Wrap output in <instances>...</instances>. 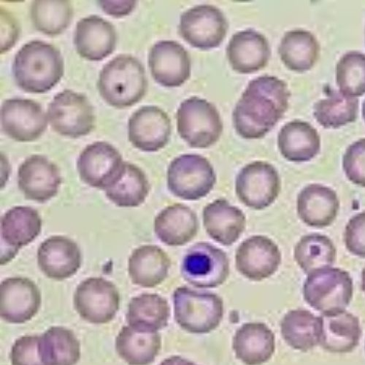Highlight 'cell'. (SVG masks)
Here are the masks:
<instances>
[{
    "instance_id": "24",
    "label": "cell",
    "mask_w": 365,
    "mask_h": 365,
    "mask_svg": "<svg viewBox=\"0 0 365 365\" xmlns=\"http://www.w3.org/2000/svg\"><path fill=\"white\" fill-rule=\"evenodd\" d=\"M202 222L206 233L224 247H230L247 228V217L239 207L225 199H217L205 206Z\"/></svg>"
},
{
    "instance_id": "48",
    "label": "cell",
    "mask_w": 365,
    "mask_h": 365,
    "mask_svg": "<svg viewBox=\"0 0 365 365\" xmlns=\"http://www.w3.org/2000/svg\"><path fill=\"white\" fill-rule=\"evenodd\" d=\"M362 115L365 121V101L362 105Z\"/></svg>"
},
{
    "instance_id": "42",
    "label": "cell",
    "mask_w": 365,
    "mask_h": 365,
    "mask_svg": "<svg viewBox=\"0 0 365 365\" xmlns=\"http://www.w3.org/2000/svg\"><path fill=\"white\" fill-rule=\"evenodd\" d=\"M40 336H26L16 341L11 351L12 365H46L39 350Z\"/></svg>"
},
{
    "instance_id": "39",
    "label": "cell",
    "mask_w": 365,
    "mask_h": 365,
    "mask_svg": "<svg viewBox=\"0 0 365 365\" xmlns=\"http://www.w3.org/2000/svg\"><path fill=\"white\" fill-rule=\"evenodd\" d=\"M359 101L347 96L337 90L330 91L327 97L314 106V116L324 128L336 129L356 120Z\"/></svg>"
},
{
    "instance_id": "41",
    "label": "cell",
    "mask_w": 365,
    "mask_h": 365,
    "mask_svg": "<svg viewBox=\"0 0 365 365\" xmlns=\"http://www.w3.org/2000/svg\"><path fill=\"white\" fill-rule=\"evenodd\" d=\"M343 168L354 185L365 188V138L348 147L343 159Z\"/></svg>"
},
{
    "instance_id": "3",
    "label": "cell",
    "mask_w": 365,
    "mask_h": 365,
    "mask_svg": "<svg viewBox=\"0 0 365 365\" xmlns=\"http://www.w3.org/2000/svg\"><path fill=\"white\" fill-rule=\"evenodd\" d=\"M147 88L145 68L133 56L118 55L101 71L100 94L113 108L124 109L133 106L144 98Z\"/></svg>"
},
{
    "instance_id": "1",
    "label": "cell",
    "mask_w": 365,
    "mask_h": 365,
    "mask_svg": "<svg viewBox=\"0 0 365 365\" xmlns=\"http://www.w3.org/2000/svg\"><path fill=\"white\" fill-rule=\"evenodd\" d=\"M290 97L287 84L276 76L251 81L233 110L237 134L247 140L264 138L284 116Z\"/></svg>"
},
{
    "instance_id": "18",
    "label": "cell",
    "mask_w": 365,
    "mask_h": 365,
    "mask_svg": "<svg viewBox=\"0 0 365 365\" xmlns=\"http://www.w3.org/2000/svg\"><path fill=\"white\" fill-rule=\"evenodd\" d=\"M41 302L39 288L29 279L12 277L0 284V316L9 323L31 320L38 313Z\"/></svg>"
},
{
    "instance_id": "9",
    "label": "cell",
    "mask_w": 365,
    "mask_h": 365,
    "mask_svg": "<svg viewBox=\"0 0 365 365\" xmlns=\"http://www.w3.org/2000/svg\"><path fill=\"white\" fill-rule=\"evenodd\" d=\"M47 118L52 130L60 135L78 138L96 126V113L88 98L72 90L58 93L50 103Z\"/></svg>"
},
{
    "instance_id": "13",
    "label": "cell",
    "mask_w": 365,
    "mask_h": 365,
    "mask_svg": "<svg viewBox=\"0 0 365 365\" xmlns=\"http://www.w3.org/2000/svg\"><path fill=\"white\" fill-rule=\"evenodd\" d=\"M120 299L119 292L113 282L103 278H89L77 287L74 307L83 320L104 324L115 317Z\"/></svg>"
},
{
    "instance_id": "17",
    "label": "cell",
    "mask_w": 365,
    "mask_h": 365,
    "mask_svg": "<svg viewBox=\"0 0 365 365\" xmlns=\"http://www.w3.org/2000/svg\"><path fill=\"white\" fill-rule=\"evenodd\" d=\"M148 61L152 77L163 86L179 87L191 76L190 53L176 41L155 43L150 50Z\"/></svg>"
},
{
    "instance_id": "47",
    "label": "cell",
    "mask_w": 365,
    "mask_h": 365,
    "mask_svg": "<svg viewBox=\"0 0 365 365\" xmlns=\"http://www.w3.org/2000/svg\"><path fill=\"white\" fill-rule=\"evenodd\" d=\"M361 290L365 294V267L361 272Z\"/></svg>"
},
{
    "instance_id": "46",
    "label": "cell",
    "mask_w": 365,
    "mask_h": 365,
    "mask_svg": "<svg viewBox=\"0 0 365 365\" xmlns=\"http://www.w3.org/2000/svg\"><path fill=\"white\" fill-rule=\"evenodd\" d=\"M160 365H198L197 364L182 357L180 356H172L164 359Z\"/></svg>"
},
{
    "instance_id": "14",
    "label": "cell",
    "mask_w": 365,
    "mask_h": 365,
    "mask_svg": "<svg viewBox=\"0 0 365 365\" xmlns=\"http://www.w3.org/2000/svg\"><path fill=\"white\" fill-rule=\"evenodd\" d=\"M282 255L279 246L264 235H253L240 243L235 256L237 272L255 282L272 277L279 269Z\"/></svg>"
},
{
    "instance_id": "12",
    "label": "cell",
    "mask_w": 365,
    "mask_h": 365,
    "mask_svg": "<svg viewBox=\"0 0 365 365\" xmlns=\"http://www.w3.org/2000/svg\"><path fill=\"white\" fill-rule=\"evenodd\" d=\"M179 34L192 47L209 50L219 47L226 38L228 21L212 5H199L186 11L180 19Z\"/></svg>"
},
{
    "instance_id": "8",
    "label": "cell",
    "mask_w": 365,
    "mask_h": 365,
    "mask_svg": "<svg viewBox=\"0 0 365 365\" xmlns=\"http://www.w3.org/2000/svg\"><path fill=\"white\" fill-rule=\"evenodd\" d=\"M180 273L182 279L195 288H217L230 277V259L222 250L211 243L199 242L182 258Z\"/></svg>"
},
{
    "instance_id": "32",
    "label": "cell",
    "mask_w": 365,
    "mask_h": 365,
    "mask_svg": "<svg viewBox=\"0 0 365 365\" xmlns=\"http://www.w3.org/2000/svg\"><path fill=\"white\" fill-rule=\"evenodd\" d=\"M280 326L282 338L292 349L307 352L319 346L322 320L311 312L290 311L285 314Z\"/></svg>"
},
{
    "instance_id": "7",
    "label": "cell",
    "mask_w": 365,
    "mask_h": 365,
    "mask_svg": "<svg viewBox=\"0 0 365 365\" xmlns=\"http://www.w3.org/2000/svg\"><path fill=\"white\" fill-rule=\"evenodd\" d=\"M217 174L210 161L199 155H182L175 158L167 173L169 191L187 201L207 196L217 184Z\"/></svg>"
},
{
    "instance_id": "31",
    "label": "cell",
    "mask_w": 365,
    "mask_h": 365,
    "mask_svg": "<svg viewBox=\"0 0 365 365\" xmlns=\"http://www.w3.org/2000/svg\"><path fill=\"white\" fill-rule=\"evenodd\" d=\"M161 349L162 339L158 331H142L125 326L115 339L118 356L129 365H150Z\"/></svg>"
},
{
    "instance_id": "23",
    "label": "cell",
    "mask_w": 365,
    "mask_h": 365,
    "mask_svg": "<svg viewBox=\"0 0 365 365\" xmlns=\"http://www.w3.org/2000/svg\"><path fill=\"white\" fill-rule=\"evenodd\" d=\"M117 34L114 26L98 16H89L76 24L74 34L76 49L82 58L98 62L114 51Z\"/></svg>"
},
{
    "instance_id": "19",
    "label": "cell",
    "mask_w": 365,
    "mask_h": 365,
    "mask_svg": "<svg viewBox=\"0 0 365 365\" xmlns=\"http://www.w3.org/2000/svg\"><path fill=\"white\" fill-rule=\"evenodd\" d=\"M63 178L57 165L42 155L29 157L18 170V186L25 198L44 203L57 195Z\"/></svg>"
},
{
    "instance_id": "10",
    "label": "cell",
    "mask_w": 365,
    "mask_h": 365,
    "mask_svg": "<svg viewBox=\"0 0 365 365\" xmlns=\"http://www.w3.org/2000/svg\"><path fill=\"white\" fill-rule=\"evenodd\" d=\"M235 194L247 207L262 210L277 201L282 191L277 169L269 163L255 161L243 167L235 184Z\"/></svg>"
},
{
    "instance_id": "45",
    "label": "cell",
    "mask_w": 365,
    "mask_h": 365,
    "mask_svg": "<svg viewBox=\"0 0 365 365\" xmlns=\"http://www.w3.org/2000/svg\"><path fill=\"white\" fill-rule=\"evenodd\" d=\"M102 10L108 15L120 18L129 16L137 6L136 1H99Z\"/></svg>"
},
{
    "instance_id": "27",
    "label": "cell",
    "mask_w": 365,
    "mask_h": 365,
    "mask_svg": "<svg viewBox=\"0 0 365 365\" xmlns=\"http://www.w3.org/2000/svg\"><path fill=\"white\" fill-rule=\"evenodd\" d=\"M232 349L237 359L246 365H262L276 351L275 334L264 323L243 324L235 332Z\"/></svg>"
},
{
    "instance_id": "35",
    "label": "cell",
    "mask_w": 365,
    "mask_h": 365,
    "mask_svg": "<svg viewBox=\"0 0 365 365\" xmlns=\"http://www.w3.org/2000/svg\"><path fill=\"white\" fill-rule=\"evenodd\" d=\"M39 350L46 365H76L81 359V345L73 331L52 327L40 336Z\"/></svg>"
},
{
    "instance_id": "25",
    "label": "cell",
    "mask_w": 365,
    "mask_h": 365,
    "mask_svg": "<svg viewBox=\"0 0 365 365\" xmlns=\"http://www.w3.org/2000/svg\"><path fill=\"white\" fill-rule=\"evenodd\" d=\"M340 200L332 189L313 184L303 188L297 200L300 220L314 228H325L336 221L340 210Z\"/></svg>"
},
{
    "instance_id": "43",
    "label": "cell",
    "mask_w": 365,
    "mask_h": 365,
    "mask_svg": "<svg viewBox=\"0 0 365 365\" xmlns=\"http://www.w3.org/2000/svg\"><path fill=\"white\" fill-rule=\"evenodd\" d=\"M344 242L351 255L365 258V211L359 212L349 221L345 229Z\"/></svg>"
},
{
    "instance_id": "21",
    "label": "cell",
    "mask_w": 365,
    "mask_h": 365,
    "mask_svg": "<svg viewBox=\"0 0 365 365\" xmlns=\"http://www.w3.org/2000/svg\"><path fill=\"white\" fill-rule=\"evenodd\" d=\"M38 264L44 275L56 281L71 278L81 268V252L72 239L54 235L43 242L38 250Z\"/></svg>"
},
{
    "instance_id": "49",
    "label": "cell",
    "mask_w": 365,
    "mask_h": 365,
    "mask_svg": "<svg viewBox=\"0 0 365 365\" xmlns=\"http://www.w3.org/2000/svg\"><path fill=\"white\" fill-rule=\"evenodd\" d=\"M364 350H365V344H364Z\"/></svg>"
},
{
    "instance_id": "40",
    "label": "cell",
    "mask_w": 365,
    "mask_h": 365,
    "mask_svg": "<svg viewBox=\"0 0 365 365\" xmlns=\"http://www.w3.org/2000/svg\"><path fill=\"white\" fill-rule=\"evenodd\" d=\"M336 81L341 93L353 97L365 94V54L350 51L344 54L336 66Z\"/></svg>"
},
{
    "instance_id": "38",
    "label": "cell",
    "mask_w": 365,
    "mask_h": 365,
    "mask_svg": "<svg viewBox=\"0 0 365 365\" xmlns=\"http://www.w3.org/2000/svg\"><path fill=\"white\" fill-rule=\"evenodd\" d=\"M30 16L38 31L56 36L64 33L70 26L73 9L67 0H36L30 8Z\"/></svg>"
},
{
    "instance_id": "15",
    "label": "cell",
    "mask_w": 365,
    "mask_h": 365,
    "mask_svg": "<svg viewBox=\"0 0 365 365\" xmlns=\"http://www.w3.org/2000/svg\"><path fill=\"white\" fill-rule=\"evenodd\" d=\"M2 131L17 142L29 143L40 138L48 126V118L41 106L32 100L6 101L0 112Z\"/></svg>"
},
{
    "instance_id": "33",
    "label": "cell",
    "mask_w": 365,
    "mask_h": 365,
    "mask_svg": "<svg viewBox=\"0 0 365 365\" xmlns=\"http://www.w3.org/2000/svg\"><path fill=\"white\" fill-rule=\"evenodd\" d=\"M320 45L309 31L294 29L286 33L279 47V53L284 66L292 71H310L319 57Z\"/></svg>"
},
{
    "instance_id": "37",
    "label": "cell",
    "mask_w": 365,
    "mask_h": 365,
    "mask_svg": "<svg viewBox=\"0 0 365 365\" xmlns=\"http://www.w3.org/2000/svg\"><path fill=\"white\" fill-rule=\"evenodd\" d=\"M150 182L138 166L126 162L123 175L116 184L107 190L106 195L120 207H135L142 205L150 192Z\"/></svg>"
},
{
    "instance_id": "16",
    "label": "cell",
    "mask_w": 365,
    "mask_h": 365,
    "mask_svg": "<svg viewBox=\"0 0 365 365\" xmlns=\"http://www.w3.org/2000/svg\"><path fill=\"white\" fill-rule=\"evenodd\" d=\"M43 221L37 210L29 206H16L0 220L1 264L11 261L19 251L34 241L41 234Z\"/></svg>"
},
{
    "instance_id": "28",
    "label": "cell",
    "mask_w": 365,
    "mask_h": 365,
    "mask_svg": "<svg viewBox=\"0 0 365 365\" xmlns=\"http://www.w3.org/2000/svg\"><path fill=\"white\" fill-rule=\"evenodd\" d=\"M322 333L319 346L331 354L352 352L359 346L361 328L358 317L344 311L321 315Z\"/></svg>"
},
{
    "instance_id": "34",
    "label": "cell",
    "mask_w": 365,
    "mask_h": 365,
    "mask_svg": "<svg viewBox=\"0 0 365 365\" xmlns=\"http://www.w3.org/2000/svg\"><path fill=\"white\" fill-rule=\"evenodd\" d=\"M129 326L142 331H158L168 326L170 307L158 294H142L133 297L126 316Z\"/></svg>"
},
{
    "instance_id": "26",
    "label": "cell",
    "mask_w": 365,
    "mask_h": 365,
    "mask_svg": "<svg viewBox=\"0 0 365 365\" xmlns=\"http://www.w3.org/2000/svg\"><path fill=\"white\" fill-rule=\"evenodd\" d=\"M155 232L164 245L179 247L197 236L200 224L196 212L188 205L175 203L165 207L156 217Z\"/></svg>"
},
{
    "instance_id": "4",
    "label": "cell",
    "mask_w": 365,
    "mask_h": 365,
    "mask_svg": "<svg viewBox=\"0 0 365 365\" xmlns=\"http://www.w3.org/2000/svg\"><path fill=\"white\" fill-rule=\"evenodd\" d=\"M173 298L175 322L189 333H210L217 329L223 320L224 301L216 293L182 286L174 291Z\"/></svg>"
},
{
    "instance_id": "20",
    "label": "cell",
    "mask_w": 365,
    "mask_h": 365,
    "mask_svg": "<svg viewBox=\"0 0 365 365\" xmlns=\"http://www.w3.org/2000/svg\"><path fill=\"white\" fill-rule=\"evenodd\" d=\"M172 131L168 113L158 106L137 110L128 121V138L133 145L144 152H157L168 143Z\"/></svg>"
},
{
    "instance_id": "22",
    "label": "cell",
    "mask_w": 365,
    "mask_h": 365,
    "mask_svg": "<svg viewBox=\"0 0 365 365\" xmlns=\"http://www.w3.org/2000/svg\"><path fill=\"white\" fill-rule=\"evenodd\" d=\"M227 56L233 71L251 74L267 66L271 49L264 36L256 30L247 29L233 35L227 48Z\"/></svg>"
},
{
    "instance_id": "36",
    "label": "cell",
    "mask_w": 365,
    "mask_h": 365,
    "mask_svg": "<svg viewBox=\"0 0 365 365\" xmlns=\"http://www.w3.org/2000/svg\"><path fill=\"white\" fill-rule=\"evenodd\" d=\"M294 258L301 269L310 274L330 267L337 259V250L327 235L318 233L302 236L294 250Z\"/></svg>"
},
{
    "instance_id": "30",
    "label": "cell",
    "mask_w": 365,
    "mask_h": 365,
    "mask_svg": "<svg viewBox=\"0 0 365 365\" xmlns=\"http://www.w3.org/2000/svg\"><path fill=\"white\" fill-rule=\"evenodd\" d=\"M278 145L282 155L288 161L307 163L314 159L321 149V138L309 123L294 120L280 130Z\"/></svg>"
},
{
    "instance_id": "11",
    "label": "cell",
    "mask_w": 365,
    "mask_h": 365,
    "mask_svg": "<svg viewBox=\"0 0 365 365\" xmlns=\"http://www.w3.org/2000/svg\"><path fill=\"white\" fill-rule=\"evenodd\" d=\"M125 163L113 145L98 141L83 150L77 162V169L86 185L106 191L123 175Z\"/></svg>"
},
{
    "instance_id": "6",
    "label": "cell",
    "mask_w": 365,
    "mask_h": 365,
    "mask_svg": "<svg viewBox=\"0 0 365 365\" xmlns=\"http://www.w3.org/2000/svg\"><path fill=\"white\" fill-rule=\"evenodd\" d=\"M176 121L180 137L195 148H207L215 145L224 130L217 107L198 97H192L181 103L177 110Z\"/></svg>"
},
{
    "instance_id": "29",
    "label": "cell",
    "mask_w": 365,
    "mask_h": 365,
    "mask_svg": "<svg viewBox=\"0 0 365 365\" xmlns=\"http://www.w3.org/2000/svg\"><path fill=\"white\" fill-rule=\"evenodd\" d=\"M171 259L160 247L144 245L135 250L128 262L132 282L143 288H155L168 277Z\"/></svg>"
},
{
    "instance_id": "44",
    "label": "cell",
    "mask_w": 365,
    "mask_h": 365,
    "mask_svg": "<svg viewBox=\"0 0 365 365\" xmlns=\"http://www.w3.org/2000/svg\"><path fill=\"white\" fill-rule=\"evenodd\" d=\"M20 28L15 17L1 9V53L10 51L19 39Z\"/></svg>"
},
{
    "instance_id": "5",
    "label": "cell",
    "mask_w": 365,
    "mask_h": 365,
    "mask_svg": "<svg viewBox=\"0 0 365 365\" xmlns=\"http://www.w3.org/2000/svg\"><path fill=\"white\" fill-rule=\"evenodd\" d=\"M304 299L322 315L346 311L354 295L350 274L341 268L326 267L309 274L303 284Z\"/></svg>"
},
{
    "instance_id": "2",
    "label": "cell",
    "mask_w": 365,
    "mask_h": 365,
    "mask_svg": "<svg viewBox=\"0 0 365 365\" xmlns=\"http://www.w3.org/2000/svg\"><path fill=\"white\" fill-rule=\"evenodd\" d=\"M13 72L16 84L26 93H46L62 79L63 58L54 46L34 41L17 52Z\"/></svg>"
}]
</instances>
